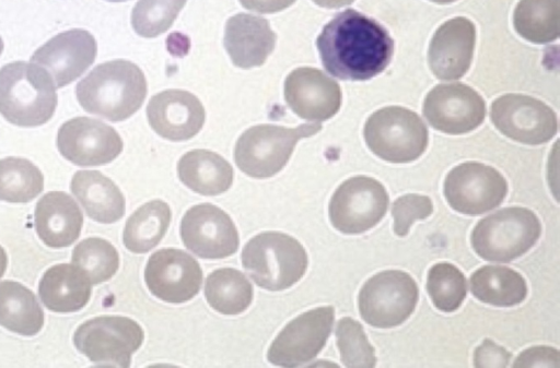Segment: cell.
Here are the masks:
<instances>
[{"mask_svg":"<svg viewBox=\"0 0 560 368\" xmlns=\"http://www.w3.org/2000/svg\"><path fill=\"white\" fill-rule=\"evenodd\" d=\"M325 70L341 80L364 81L390 62L394 41L375 20L347 9L327 23L316 40Z\"/></svg>","mask_w":560,"mask_h":368,"instance_id":"1","label":"cell"},{"mask_svg":"<svg viewBox=\"0 0 560 368\" xmlns=\"http://www.w3.org/2000/svg\"><path fill=\"white\" fill-rule=\"evenodd\" d=\"M147 91L143 72L124 59L96 66L75 87L81 107L109 121L132 116L141 107Z\"/></svg>","mask_w":560,"mask_h":368,"instance_id":"2","label":"cell"},{"mask_svg":"<svg viewBox=\"0 0 560 368\" xmlns=\"http://www.w3.org/2000/svg\"><path fill=\"white\" fill-rule=\"evenodd\" d=\"M56 86L42 67L14 61L0 69V114L20 127H37L54 116Z\"/></svg>","mask_w":560,"mask_h":368,"instance_id":"3","label":"cell"},{"mask_svg":"<svg viewBox=\"0 0 560 368\" xmlns=\"http://www.w3.org/2000/svg\"><path fill=\"white\" fill-rule=\"evenodd\" d=\"M242 264L261 288L283 290L298 283L306 272L308 258L292 236L264 232L249 239L242 250Z\"/></svg>","mask_w":560,"mask_h":368,"instance_id":"4","label":"cell"},{"mask_svg":"<svg viewBox=\"0 0 560 368\" xmlns=\"http://www.w3.org/2000/svg\"><path fill=\"white\" fill-rule=\"evenodd\" d=\"M541 235V224L529 209L511 206L481 218L472 229L475 252L486 261L511 262L526 253Z\"/></svg>","mask_w":560,"mask_h":368,"instance_id":"5","label":"cell"},{"mask_svg":"<svg viewBox=\"0 0 560 368\" xmlns=\"http://www.w3.org/2000/svg\"><path fill=\"white\" fill-rule=\"evenodd\" d=\"M320 130V123H304L296 128L254 126L238 138L234 150L235 163L249 177H272L287 165L299 140Z\"/></svg>","mask_w":560,"mask_h":368,"instance_id":"6","label":"cell"},{"mask_svg":"<svg viewBox=\"0 0 560 368\" xmlns=\"http://www.w3.org/2000/svg\"><path fill=\"white\" fill-rule=\"evenodd\" d=\"M368 147L380 158L401 164L419 158L428 146V129L407 108L389 106L373 112L364 126Z\"/></svg>","mask_w":560,"mask_h":368,"instance_id":"7","label":"cell"},{"mask_svg":"<svg viewBox=\"0 0 560 368\" xmlns=\"http://www.w3.org/2000/svg\"><path fill=\"white\" fill-rule=\"evenodd\" d=\"M419 298L415 280L400 270L382 271L362 286L358 306L370 325L388 329L400 325L413 312Z\"/></svg>","mask_w":560,"mask_h":368,"instance_id":"8","label":"cell"},{"mask_svg":"<svg viewBox=\"0 0 560 368\" xmlns=\"http://www.w3.org/2000/svg\"><path fill=\"white\" fill-rule=\"evenodd\" d=\"M144 333L132 319L96 317L82 323L73 335L77 349L98 366L129 367Z\"/></svg>","mask_w":560,"mask_h":368,"instance_id":"9","label":"cell"},{"mask_svg":"<svg viewBox=\"0 0 560 368\" xmlns=\"http://www.w3.org/2000/svg\"><path fill=\"white\" fill-rule=\"evenodd\" d=\"M389 197L374 178L357 176L334 192L329 206L331 225L342 234L354 235L374 227L386 214Z\"/></svg>","mask_w":560,"mask_h":368,"instance_id":"10","label":"cell"},{"mask_svg":"<svg viewBox=\"0 0 560 368\" xmlns=\"http://www.w3.org/2000/svg\"><path fill=\"white\" fill-rule=\"evenodd\" d=\"M335 320L332 306L311 309L291 320L271 343L267 359L281 367L313 360L325 346Z\"/></svg>","mask_w":560,"mask_h":368,"instance_id":"11","label":"cell"},{"mask_svg":"<svg viewBox=\"0 0 560 368\" xmlns=\"http://www.w3.org/2000/svg\"><path fill=\"white\" fill-rule=\"evenodd\" d=\"M506 193L505 178L495 168L478 162L455 166L444 181L447 203L466 215H479L495 209Z\"/></svg>","mask_w":560,"mask_h":368,"instance_id":"12","label":"cell"},{"mask_svg":"<svg viewBox=\"0 0 560 368\" xmlns=\"http://www.w3.org/2000/svg\"><path fill=\"white\" fill-rule=\"evenodd\" d=\"M490 117L505 136L528 145L551 140L558 131L556 112L545 103L523 94H505L491 104Z\"/></svg>","mask_w":560,"mask_h":368,"instance_id":"13","label":"cell"},{"mask_svg":"<svg viewBox=\"0 0 560 368\" xmlns=\"http://www.w3.org/2000/svg\"><path fill=\"white\" fill-rule=\"evenodd\" d=\"M180 237L185 247L202 259H223L238 249L235 224L220 207L201 203L191 206L180 222Z\"/></svg>","mask_w":560,"mask_h":368,"instance_id":"14","label":"cell"},{"mask_svg":"<svg viewBox=\"0 0 560 368\" xmlns=\"http://www.w3.org/2000/svg\"><path fill=\"white\" fill-rule=\"evenodd\" d=\"M57 146L66 159L86 167L110 163L124 144L113 127L90 117H75L59 128Z\"/></svg>","mask_w":560,"mask_h":368,"instance_id":"15","label":"cell"},{"mask_svg":"<svg viewBox=\"0 0 560 368\" xmlns=\"http://www.w3.org/2000/svg\"><path fill=\"white\" fill-rule=\"evenodd\" d=\"M423 115L434 129L447 134H463L481 124L486 116V104L468 85L439 84L428 93Z\"/></svg>","mask_w":560,"mask_h":368,"instance_id":"16","label":"cell"},{"mask_svg":"<svg viewBox=\"0 0 560 368\" xmlns=\"http://www.w3.org/2000/svg\"><path fill=\"white\" fill-rule=\"evenodd\" d=\"M144 281L156 298L182 304L194 298L202 283L199 263L186 251L164 248L152 253L144 270Z\"/></svg>","mask_w":560,"mask_h":368,"instance_id":"17","label":"cell"},{"mask_svg":"<svg viewBox=\"0 0 560 368\" xmlns=\"http://www.w3.org/2000/svg\"><path fill=\"white\" fill-rule=\"evenodd\" d=\"M97 52L93 35L81 28L57 34L40 46L31 62L45 69L60 88L78 79L94 62Z\"/></svg>","mask_w":560,"mask_h":368,"instance_id":"18","label":"cell"},{"mask_svg":"<svg viewBox=\"0 0 560 368\" xmlns=\"http://www.w3.org/2000/svg\"><path fill=\"white\" fill-rule=\"evenodd\" d=\"M284 98L291 110L300 118L324 121L338 112L341 90L339 84L323 71L302 67L287 76Z\"/></svg>","mask_w":560,"mask_h":368,"instance_id":"19","label":"cell"},{"mask_svg":"<svg viewBox=\"0 0 560 368\" xmlns=\"http://www.w3.org/2000/svg\"><path fill=\"white\" fill-rule=\"evenodd\" d=\"M147 116L151 128L171 141H186L202 128L206 112L200 100L182 90H167L150 99Z\"/></svg>","mask_w":560,"mask_h":368,"instance_id":"20","label":"cell"},{"mask_svg":"<svg viewBox=\"0 0 560 368\" xmlns=\"http://www.w3.org/2000/svg\"><path fill=\"white\" fill-rule=\"evenodd\" d=\"M476 40L474 24L465 17L444 23L434 34L429 48V66L440 80H458L469 69Z\"/></svg>","mask_w":560,"mask_h":368,"instance_id":"21","label":"cell"},{"mask_svg":"<svg viewBox=\"0 0 560 368\" xmlns=\"http://www.w3.org/2000/svg\"><path fill=\"white\" fill-rule=\"evenodd\" d=\"M275 45L276 34L266 19L238 13L228 20L224 46L236 67L249 69L264 64Z\"/></svg>","mask_w":560,"mask_h":368,"instance_id":"22","label":"cell"},{"mask_svg":"<svg viewBox=\"0 0 560 368\" xmlns=\"http://www.w3.org/2000/svg\"><path fill=\"white\" fill-rule=\"evenodd\" d=\"M34 216L38 237L51 248L72 245L83 225V215L77 202L62 191L44 194L36 204Z\"/></svg>","mask_w":560,"mask_h":368,"instance_id":"23","label":"cell"},{"mask_svg":"<svg viewBox=\"0 0 560 368\" xmlns=\"http://www.w3.org/2000/svg\"><path fill=\"white\" fill-rule=\"evenodd\" d=\"M70 188L90 218L98 223L112 224L124 216L126 210L124 194L114 181L101 171H77Z\"/></svg>","mask_w":560,"mask_h":368,"instance_id":"24","label":"cell"},{"mask_svg":"<svg viewBox=\"0 0 560 368\" xmlns=\"http://www.w3.org/2000/svg\"><path fill=\"white\" fill-rule=\"evenodd\" d=\"M91 282L75 264H56L43 275L38 295L44 306L54 312H74L91 297Z\"/></svg>","mask_w":560,"mask_h":368,"instance_id":"25","label":"cell"},{"mask_svg":"<svg viewBox=\"0 0 560 368\" xmlns=\"http://www.w3.org/2000/svg\"><path fill=\"white\" fill-rule=\"evenodd\" d=\"M179 180L202 195H218L230 189L233 168L221 155L207 150H192L177 163Z\"/></svg>","mask_w":560,"mask_h":368,"instance_id":"26","label":"cell"},{"mask_svg":"<svg viewBox=\"0 0 560 368\" xmlns=\"http://www.w3.org/2000/svg\"><path fill=\"white\" fill-rule=\"evenodd\" d=\"M471 294L480 301L498 307L521 304L527 295L524 277L511 268L483 265L469 280Z\"/></svg>","mask_w":560,"mask_h":368,"instance_id":"27","label":"cell"},{"mask_svg":"<svg viewBox=\"0 0 560 368\" xmlns=\"http://www.w3.org/2000/svg\"><path fill=\"white\" fill-rule=\"evenodd\" d=\"M0 325L32 336L44 325V312L34 293L13 281L0 282Z\"/></svg>","mask_w":560,"mask_h":368,"instance_id":"28","label":"cell"},{"mask_svg":"<svg viewBox=\"0 0 560 368\" xmlns=\"http://www.w3.org/2000/svg\"><path fill=\"white\" fill-rule=\"evenodd\" d=\"M172 218L168 204L153 200L137 209L127 219L122 240L133 253H145L164 237Z\"/></svg>","mask_w":560,"mask_h":368,"instance_id":"29","label":"cell"},{"mask_svg":"<svg viewBox=\"0 0 560 368\" xmlns=\"http://www.w3.org/2000/svg\"><path fill=\"white\" fill-rule=\"evenodd\" d=\"M205 296L209 306L225 316L245 311L252 304L254 290L250 282L238 270L218 269L206 278Z\"/></svg>","mask_w":560,"mask_h":368,"instance_id":"30","label":"cell"},{"mask_svg":"<svg viewBox=\"0 0 560 368\" xmlns=\"http://www.w3.org/2000/svg\"><path fill=\"white\" fill-rule=\"evenodd\" d=\"M517 33L529 41L545 44L559 35V0H522L514 12Z\"/></svg>","mask_w":560,"mask_h":368,"instance_id":"31","label":"cell"},{"mask_svg":"<svg viewBox=\"0 0 560 368\" xmlns=\"http://www.w3.org/2000/svg\"><path fill=\"white\" fill-rule=\"evenodd\" d=\"M43 188V174L32 162L13 156L0 159V200L26 203L37 197Z\"/></svg>","mask_w":560,"mask_h":368,"instance_id":"32","label":"cell"},{"mask_svg":"<svg viewBox=\"0 0 560 368\" xmlns=\"http://www.w3.org/2000/svg\"><path fill=\"white\" fill-rule=\"evenodd\" d=\"M72 263L89 277L91 284L112 278L119 268V254L107 240L90 237L80 241L72 251Z\"/></svg>","mask_w":560,"mask_h":368,"instance_id":"33","label":"cell"},{"mask_svg":"<svg viewBox=\"0 0 560 368\" xmlns=\"http://www.w3.org/2000/svg\"><path fill=\"white\" fill-rule=\"evenodd\" d=\"M427 290L439 310L453 312L466 297V277L454 264L439 262L432 265L428 272Z\"/></svg>","mask_w":560,"mask_h":368,"instance_id":"34","label":"cell"},{"mask_svg":"<svg viewBox=\"0 0 560 368\" xmlns=\"http://www.w3.org/2000/svg\"><path fill=\"white\" fill-rule=\"evenodd\" d=\"M187 0H139L131 13L135 32L147 38L156 37L173 24Z\"/></svg>","mask_w":560,"mask_h":368,"instance_id":"35","label":"cell"},{"mask_svg":"<svg viewBox=\"0 0 560 368\" xmlns=\"http://www.w3.org/2000/svg\"><path fill=\"white\" fill-rule=\"evenodd\" d=\"M336 343L346 367H374L375 349L368 341L361 323L350 317L341 318L336 327Z\"/></svg>","mask_w":560,"mask_h":368,"instance_id":"36","label":"cell"},{"mask_svg":"<svg viewBox=\"0 0 560 368\" xmlns=\"http://www.w3.org/2000/svg\"><path fill=\"white\" fill-rule=\"evenodd\" d=\"M432 212L433 204L427 195L412 193L399 197L392 205L395 234L405 237L416 221L427 218Z\"/></svg>","mask_w":560,"mask_h":368,"instance_id":"37","label":"cell"},{"mask_svg":"<svg viewBox=\"0 0 560 368\" xmlns=\"http://www.w3.org/2000/svg\"><path fill=\"white\" fill-rule=\"evenodd\" d=\"M513 367H559L560 354L550 346H533L523 351L512 365Z\"/></svg>","mask_w":560,"mask_h":368,"instance_id":"38","label":"cell"},{"mask_svg":"<svg viewBox=\"0 0 560 368\" xmlns=\"http://www.w3.org/2000/svg\"><path fill=\"white\" fill-rule=\"evenodd\" d=\"M512 354L490 339L483 342L474 352L475 367H506Z\"/></svg>","mask_w":560,"mask_h":368,"instance_id":"39","label":"cell"},{"mask_svg":"<svg viewBox=\"0 0 560 368\" xmlns=\"http://www.w3.org/2000/svg\"><path fill=\"white\" fill-rule=\"evenodd\" d=\"M295 0H240L242 5L258 13H275L290 7Z\"/></svg>","mask_w":560,"mask_h":368,"instance_id":"40","label":"cell"},{"mask_svg":"<svg viewBox=\"0 0 560 368\" xmlns=\"http://www.w3.org/2000/svg\"><path fill=\"white\" fill-rule=\"evenodd\" d=\"M316 4L324 8H340L351 3L353 0H313Z\"/></svg>","mask_w":560,"mask_h":368,"instance_id":"41","label":"cell"},{"mask_svg":"<svg viewBox=\"0 0 560 368\" xmlns=\"http://www.w3.org/2000/svg\"><path fill=\"white\" fill-rule=\"evenodd\" d=\"M8 265V257L4 249L0 246V277L4 274Z\"/></svg>","mask_w":560,"mask_h":368,"instance_id":"42","label":"cell"},{"mask_svg":"<svg viewBox=\"0 0 560 368\" xmlns=\"http://www.w3.org/2000/svg\"><path fill=\"white\" fill-rule=\"evenodd\" d=\"M434 2H438V3H448V2H452L454 0H432Z\"/></svg>","mask_w":560,"mask_h":368,"instance_id":"43","label":"cell"},{"mask_svg":"<svg viewBox=\"0 0 560 368\" xmlns=\"http://www.w3.org/2000/svg\"><path fill=\"white\" fill-rule=\"evenodd\" d=\"M2 50H3V40L0 36V55H1Z\"/></svg>","mask_w":560,"mask_h":368,"instance_id":"44","label":"cell"},{"mask_svg":"<svg viewBox=\"0 0 560 368\" xmlns=\"http://www.w3.org/2000/svg\"><path fill=\"white\" fill-rule=\"evenodd\" d=\"M106 1H109V2H122V1H127V0H106Z\"/></svg>","mask_w":560,"mask_h":368,"instance_id":"45","label":"cell"}]
</instances>
